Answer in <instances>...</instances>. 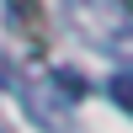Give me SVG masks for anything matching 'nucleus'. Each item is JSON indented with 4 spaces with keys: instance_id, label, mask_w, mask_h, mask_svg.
<instances>
[{
    "instance_id": "4",
    "label": "nucleus",
    "mask_w": 133,
    "mask_h": 133,
    "mask_svg": "<svg viewBox=\"0 0 133 133\" xmlns=\"http://www.w3.org/2000/svg\"><path fill=\"white\" fill-rule=\"evenodd\" d=\"M37 0H11V21H37Z\"/></svg>"
},
{
    "instance_id": "3",
    "label": "nucleus",
    "mask_w": 133,
    "mask_h": 133,
    "mask_svg": "<svg viewBox=\"0 0 133 133\" xmlns=\"http://www.w3.org/2000/svg\"><path fill=\"white\" fill-rule=\"evenodd\" d=\"M112 101L123 107V112H133V75H117L112 80Z\"/></svg>"
},
{
    "instance_id": "2",
    "label": "nucleus",
    "mask_w": 133,
    "mask_h": 133,
    "mask_svg": "<svg viewBox=\"0 0 133 133\" xmlns=\"http://www.w3.org/2000/svg\"><path fill=\"white\" fill-rule=\"evenodd\" d=\"M53 80L64 85V96H69V101H80V96H85V80H80L75 69H53Z\"/></svg>"
},
{
    "instance_id": "1",
    "label": "nucleus",
    "mask_w": 133,
    "mask_h": 133,
    "mask_svg": "<svg viewBox=\"0 0 133 133\" xmlns=\"http://www.w3.org/2000/svg\"><path fill=\"white\" fill-rule=\"evenodd\" d=\"M64 21L101 53H133V5L123 0H64Z\"/></svg>"
}]
</instances>
